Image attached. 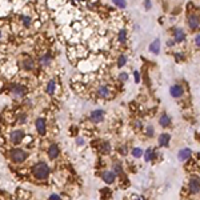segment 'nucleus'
I'll return each instance as SVG.
<instances>
[{"instance_id":"f257e3e1","label":"nucleus","mask_w":200,"mask_h":200,"mask_svg":"<svg viewBox=\"0 0 200 200\" xmlns=\"http://www.w3.org/2000/svg\"><path fill=\"white\" fill-rule=\"evenodd\" d=\"M32 172H34V176L39 180H44L45 177H48L49 175V167L45 164V163H38L35 164L34 168H32Z\"/></svg>"},{"instance_id":"f03ea898","label":"nucleus","mask_w":200,"mask_h":200,"mask_svg":"<svg viewBox=\"0 0 200 200\" xmlns=\"http://www.w3.org/2000/svg\"><path fill=\"white\" fill-rule=\"evenodd\" d=\"M11 159H12L15 163L24 162L25 159H27V152H25L24 149H20V148L12 149V151H11Z\"/></svg>"},{"instance_id":"7ed1b4c3","label":"nucleus","mask_w":200,"mask_h":200,"mask_svg":"<svg viewBox=\"0 0 200 200\" xmlns=\"http://www.w3.org/2000/svg\"><path fill=\"white\" fill-rule=\"evenodd\" d=\"M23 138H24V132L21 131V129H15V131H12L11 132V135H10V140L14 143V144H19V143H21Z\"/></svg>"},{"instance_id":"20e7f679","label":"nucleus","mask_w":200,"mask_h":200,"mask_svg":"<svg viewBox=\"0 0 200 200\" xmlns=\"http://www.w3.org/2000/svg\"><path fill=\"white\" fill-rule=\"evenodd\" d=\"M188 190H190L191 193H197L200 191V179L197 177H192L190 180V184H188Z\"/></svg>"},{"instance_id":"39448f33","label":"nucleus","mask_w":200,"mask_h":200,"mask_svg":"<svg viewBox=\"0 0 200 200\" xmlns=\"http://www.w3.org/2000/svg\"><path fill=\"white\" fill-rule=\"evenodd\" d=\"M90 117L93 123H100V121H103V119H104V112L101 110H95L91 112Z\"/></svg>"},{"instance_id":"423d86ee","label":"nucleus","mask_w":200,"mask_h":200,"mask_svg":"<svg viewBox=\"0 0 200 200\" xmlns=\"http://www.w3.org/2000/svg\"><path fill=\"white\" fill-rule=\"evenodd\" d=\"M183 87L179 86V84H175V86H172L171 88H169V93H171V96L172 97H180L182 95H183Z\"/></svg>"},{"instance_id":"0eeeda50","label":"nucleus","mask_w":200,"mask_h":200,"mask_svg":"<svg viewBox=\"0 0 200 200\" xmlns=\"http://www.w3.org/2000/svg\"><path fill=\"white\" fill-rule=\"evenodd\" d=\"M35 125H36V129H38V132L40 135H44L45 134V120L43 119V117H39V119H36V121H35Z\"/></svg>"},{"instance_id":"6e6552de","label":"nucleus","mask_w":200,"mask_h":200,"mask_svg":"<svg viewBox=\"0 0 200 200\" xmlns=\"http://www.w3.org/2000/svg\"><path fill=\"white\" fill-rule=\"evenodd\" d=\"M115 177H116V175H115L114 171H104V172H103V180L107 184H112V183H114Z\"/></svg>"},{"instance_id":"1a4fd4ad","label":"nucleus","mask_w":200,"mask_h":200,"mask_svg":"<svg viewBox=\"0 0 200 200\" xmlns=\"http://www.w3.org/2000/svg\"><path fill=\"white\" fill-rule=\"evenodd\" d=\"M191 153H192V152H191L190 148H183L179 151L177 158H179V160H182V162H187V160L191 158Z\"/></svg>"},{"instance_id":"9d476101","label":"nucleus","mask_w":200,"mask_h":200,"mask_svg":"<svg viewBox=\"0 0 200 200\" xmlns=\"http://www.w3.org/2000/svg\"><path fill=\"white\" fill-rule=\"evenodd\" d=\"M199 16L197 15H190L188 16V25H190V28H192V29H195V28L199 27Z\"/></svg>"},{"instance_id":"9b49d317","label":"nucleus","mask_w":200,"mask_h":200,"mask_svg":"<svg viewBox=\"0 0 200 200\" xmlns=\"http://www.w3.org/2000/svg\"><path fill=\"white\" fill-rule=\"evenodd\" d=\"M11 91H12V95H14L15 97H23L25 93L24 87H21V86H14Z\"/></svg>"},{"instance_id":"f8f14e48","label":"nucleus","mask_w":200,"mask_h":200,"mask_svg":"<svg viewBox=\"0 0 200 200\" xmlns=\"http://www.w3.org/2000/svg\"><path fill=\"white\" fill-rule=\"evenodd\" d=\"M184 39H186V34H184V31L182 29V28H177V29L175 31V38H173L175 43H182V42H184Z\"/></svg>"},{"instance_id":"ddd939ff","label":"nucleus","mask_w":200,"mask_h":200,"mask_svg":"<svg viewBox=\"0 0 200 200\" xmlns=\"http://www.w3.org/2000/svg\"><path fill=\"white\" fill-rule=\"evenodd\" d=\"M59 156V147L56 144H51L48 148V158L49 159H56Z\"/></svg>"},{"instance_id":"4468645a","label":"nucleus","mask_w":200,"mask_h":200,"mask_svg":"<svg viewBox=\"0 0 200 200\" xmlns=\"http://www.w3.org/2000/svg\"><path fill=\"white\" fill-rule=\"evenodd\" d=\"M149 51H151L152 53H155V55H158L159 52H160V40H159V39H155V40L149 44Z\"/></svg>"},{"instance_id":"2eb2a0df","label":"nucleus","mask_w":200,"mask_h":200,"mask_svg":"<svg viewBox=\"0 0 200 200\" xmlns=\"http://www.w3.org/2000/svg\"><path fill=\"white\" fill-rule=\"evenodd\" d=\"M169 139H171L169 134H162L160 136H159V145H162V147H167V145L169 144Z\"/></svg>"},{"instance_id":"dca6fc26","label":"nucleus","mask_w":200,"mask_h":200,"mask_svg":"<svg viewBox=\"0 0 200 200\" xmlns=\"http://www.w3.org/2000/svg\"><path fill=\"white\" fill-rule=\"evenodd\" d=\"M39 63H40L43 67H47L49 63H51V56H49L48 53H44V55L40 56V59H39Z\"/></svg>"},{"instance_id":"f3484780","label":"nucleus","mask_w":200,"mask_h":200,"mask_svg":"<svg viewBox=\"0 0 200 200\" xmlns=\"http://www.w3.org/2000/svg\"><path fill=\"white\" fill-rule=\"evenodd\" d=\"M97 93H99L101 97H108L111 95L110 90H108V87L107 86H101L99 87V90H97Z\"/></svg>"},{"instance_id":"a211bd4d","label":"nucleus","mask_w":200,"mask_h":200,"mask_svg":"<svg viewBox=\"0 0 200 200\" xmlns=\"http://www.w3.org/2000/svg\"><path fill=\"white\" fill-rule=\"evenodd\" d=\"M23 68L27 69V71H31L32 68H34V60H32L31 58H27L23 62Z\"/></svg>"},{"instance_id":"6ab92c4d","label":"nucleus","mask_w":200,"mask_h":200,"mask_svg":"<svg viewBox=\"0 0 200 200\" xmlns=\"http://www.w3.org/2000/svg\"><path fill=\"white\" fill-rule=\"evenodd\" d=\"M55 88H56V83H55V80H49L48 84H47V88H45V91H47V93L52 95V93L55 92Z\"/></svg>"},{"instance_id":"aec40b11","label":"nucleus","mask_w":200,"mask_h":200,"mask_svg":"<svg viewBox=\"0 0 200 200\" xmlns=\"http://www.w3.org/2000/svg\"><path fill=\"white\" fill-rule=\"evenodd\" d=\"M159 123H160V125H163V127H167V125H169V123H171V119H169L168 115H162Z\"/></svg>"},{"instance_id":"412c9836","label":"nucleus","mask_w":200,"mask_h":200,"mask_svg":"<svg viewBox=\"0 0 200 200\" xmlns=\"http://www.w3.org/2000/svg\"><path fill=\"white\" fill-rule=\"evenodd\" d=\"M100 151L103 152V153H108V152L111 151V145L108 142H104L101 143V145H100Z\"/></svg>"},{"instance_id":"4be33fe9","label":"nucleus","mask_w":200,"mask_h":200,"mask_svg":"<svg viewBox=\"0 0 200 200\" xmlns=\"http://www.w3.org/2000/svg\"><path fill=\"white\" fill-rule=\"evenodd\" d=\"M153 158V151L151 148H148L147 151L144 152V160L145 162H151V159Z\"/></svg>"},{"instance_id":"5701e85b","label":"nucleus","mask_w":200,"mask_h":200,"mask_svg":"<svg viewBox=\"0 0 200 200\" xmlns=\"http://www.w3.org/2000/svg\"><path fill=\"white\" fill-rule=\"evenodd\" d=\"M125 40H127V31H125V29H121V31L119 32V42L125 43Z\"/></svg>"},{"instance_id":"b1692460","label":"nucleus","mask_w":200,"mask_h":200,"mask_svg":"<svg viewBox=\"0 0 200 200\" xmlns=\"http://www.w3.org/2000/svg\"><path fill=\"white\" fill-rule=\"evenodd\" d=\"M125 63H127V56H125V55H120V56H119V59H117V66L123 67Z\"/></svg>"},{"instance_id":"393cba45","label":"nucleus","mask_w":200,"mask_h":200,"mask_svg":"<svg viewBox=\"0 0 200 200\" xmlns=\"http://www.w3.org/2000/svg\"><path fill=\"white\" fill-rule=\"evenodd\" d=\"M112 171H114L115 173H121L123 172V168H121V166L119 163H115L114 166H112Z\"/></svg>"},{"instance_id":"a878e982","label":"nucleus","mask_w":200,"mask_h":200,"mask_svg":"<svg viewBox=\"0 0 200 200\" xmlns=\"http://www.w3.org/2000/svg\"><path fill=\"white\" fill-rule=\"evenodd\" d=\"M143 155V151L140 148H134L132 149V156H134V158H140V156Z\"/></svg>"},{"instance_id":"bb28decb","label":"nucleus","mask_w":200,"mask_h":200,"mask_svg":"<svg viewBox=\"0 0 200 200\" xmlns=\"http://www.w3.org/2000/svg\"><path fill=\"white\" fill-rule=\"evenodd\" d=\"M20 19H21V21H23V24L27 25V27L31 24V17H29V16H21Z\"/></svg>"},{"instance_id":"cd10ccee","label":"nucleus","mask_w":200,"mask_h":200,"mask_svg":"<svg viewBox=\"0 0 200 200\" xmlns=\"http://www.w3.org/2000/svg\"><path fill=\"white\" fill-rule=\"evenodd\" d=\"M114 4L115 5H117V7L120 8H124L127 4H125V1H121V0H114Z\"/></svg>"},{"instance_id":"c85d7f7f","label":"nucleus","mask_w":200,"mask_h":200,"mask_svg":"<svg viewBox=\"0 0 200 200\" xmlns=\"http://www.w3.org/2000/svg\"><path fill=\"white\" fill-rule=\"evenodd\" d=\"M119 79H120L121 82H125V80L128 79V73L127 72H121L120 75H119Z\"/></svg>"},{"instance_id":"c756f323","label":"nucleus","mask_w":200,"mask_h":200,"mask_svg":"<svg viewBox=\"0 0 200 200\" xmlns=\"http://www.w3.org/2000/svg\"><path fill=\"white\" fill-rule=\"evenodd\" d=\"M49 200H62V199H60V196H59V195L53 193V195H51V196H49Z\"/></svg>"},{"instance_id":"7c9ffc66","label":"nucleus","mask_w":200,"mask_h":200,"mask_svg":"<svg viewBox=\"0 0 200 200\" xmlns=\"http://www.w3.org/2000/svg\"><path fill=\"white\" fill-rule=\"evenodd\" d=\"M195 44L200 47V34H197V35H196V38H195Z\"/></svg>"},{"instance_id":"2f4dec72","label":"nucleus","mask_w":200,"mask_h":200,"mask_svg":"<svg viewBox=\"0 0 200 200\" xmlns=\"http://www.w3.org/2000/svg\"><path fill=\"white\" fill-rule=\"evenodd\" d=\"M152 134H153V128L149 125V127L147 128V135H148V136H152Z\"/></svg>"},{"instance_id":"473e14b6","label":"nucleus","mask_w":200,"mask_h":200,"mask_svg":"<svg viewBox=\"0 0 200 200\" xmlns=\"http://www.w3.org/2000/svg\"><path fill=\"white\" fill-rule=\"evenodd\" d=\"M120 153L121 155H125V153H127V147H125V145L120 147Z\"/></svg>"},{"instance_id":"72a5a7b5","label":"nucleus","mask_w":200,"mask_h":200,"mask_svg":"<svg viewBox=\"0 0 200 200\" xmlns=\"http://www.w3.org/2000/svg\"><path fill=\"white\" fill-rule=\"evenodd\" d=\"M135 82H136V83L140 82V77H139V72H138V71H135Z\"/></svg>"},{"instance_id":"f704fd0d","label":"nucleus","mask_w":200,"mask_h":200,"mask_svg":"<svg viewBox=\"0 0 200 200\" xmlns=\"http://www.w3.org/2000/svg\"><path fill=\"white\" fill-rule=\"evenodd\" d=\"M19 121H20V123H25V121H27V116H25V115H21Z\"/></svg>"},{"instance_id":"c9c22d12","label":"nucleus","mask_w":200,"mask_h":200,"mask_svg":"<svg viewBox=\"0 0 200 200\" xmlns=\"http://www.w3.org/2000/svg\"><path fill=\"white\" fill-rule=\"evenodd\" d=\"M76 143H77V144H79V145H82L84 142H83V139H80V138H79V139H77V142H76Z\"/></svg>"},{"instance_id":"e433bc0d","label":"nucleus","mask_w":200,"mask_h":200,"mask_svg":"<svg viewBox=\"0 0 200 200\" xmlns=\"http://www.w3.org/2000/svg\"><path fill=\"white\" fill-rule=\"evenodd\" d=\"M173 43H175V40H168V43H167V44H168L169 47H172V45H173Z\"/></svg>"},{"instance_id":"4c0bfd02","label":"nucleus","mask_w":200,"mask_h":200,"mask_svg":"<svg viewBox=\"0 0 200 200\" xmlns=\"http://www.w3.org/2000/svg\"><path fill=\"white\" fill-rule=\"evenodd\" d=\"M131 200H143V199H142V197H139V196H132Z\"/></svg>"},{"instance_id":"58836bf2","label":"nucleus","mask_w":200,"mask_h":200,"mask_svg":"<svg viewBox=\"0 0 200 200\" xmlns=\"http://www.w3.org/2000/svg\"><path fill=\"white\" fill-rule=\"evenodd\" d=\"M145 8H151V1H145Z\"/></svg>"}]
</instances>
